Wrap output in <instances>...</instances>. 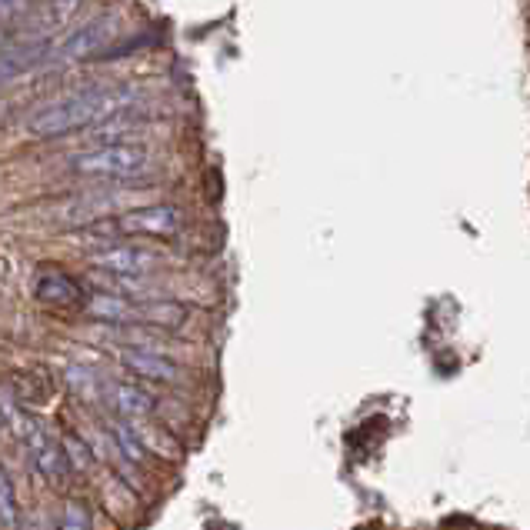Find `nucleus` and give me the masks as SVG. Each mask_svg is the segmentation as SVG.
<instances>
[{
    "mask_svg": "<svg viewBox=\"0 0 530 530\" xmlns=\"http://www.w3.org/2000/svg\"><path fill=\"white\" fill-rule=\"evenodd\" d=\"M107 400H110V407L127 420L147 417L150 410H154V397H150L147 390H140L137 384H110Z\"/></svg>",
    "mask_w": 530,
    "mask_h": 530,
    "instance_id": "11",
    "label": "nucleus"
},
{
    "mask_svg": "<svg viewBox=\"0 0 530 530\" xmlns=\"http://www.w3.org/2000/svg\"><path fill=\"white\" fill-rule=\"evenodd\" d=\"M117 357H120V364H124L130 374H137V377L160 380V384H180V380H184V370H180L174 360L154 354V350L124 347Z\"/></svg>",
    "mask_w": 530,
    "mask_h": 530,
    "instance_id": "10",
    "label": "nucleus"
},
{
    "mask_svg": "<svg viewBox=\"0 0 530 530\" xmlns=\"http://www.w3.org/2000/svg\"><path fill=\"white\" fill-rule=\"evenodd\" d=\"M64 450H67V457H70V467H77V470H87L90 467V450L80 444L77 437H64Z\"/></svg>",
    "mask_w": 530,
    "mask_h": 530,
    "instance_id": "17",
    "label": "nucleus"
},
{
    "mask_svg": "<svg viewBox=\"0 0 530 530\" xmlns=\"http://www.w3.org/2000/svg\"><path fill=\"white\" fill-rule=\"evenodd\" d=\"M47 60H50V40H17L10 47H0V87L30 74V70L47 64Z\"/></svg>",
    "mask_w": 530,
    "mask_h": 530,
    "instance_id": "9",
    "label": "nucleus"
},
{
    "mask_svg": "<svg viewBox=\"0 0 530 530\" xmlns=\"http://www.w3.org/2000/svg\"><path fill=\"white\" fill-rule=\"evenodd\" d=\"M87 314L107 324H130V320H140V304L114 294H94L87 300Z\"/></svg>",
    "mask_w": 530,
    "mask_h": 530,
    "instance_id": "12",
    "label": "nucleus"
},
{
    "mask_svg": "<svg viewBox=\"0 0 530 530\" xmlns=\"http://www.w3.org/2000/svg\"><path fill=\"white\" fill-rule=\"evenodd\" d=\"M0 424H4V417H0Z\"/></svg>",
    "mask_w": 530,
    "mask_h": 530,
    "instance_id": "19",
    "label": "nucleus"
},
{
    "mask_svg": "<svg viewBox=\"0 0 530 530\" xmlns=\"http://www.w3.org/2000/svg\"><path fill=\"white\" fill-rule=\"evenodd\" d=\"M60 530H94V517H90L87 504L80 500H67L64 510H60Z\"/></svg>",
    "mask_w": 530,
    "mask_h": 530,
    "instance_id": "14",
    "label": "nucleus"
},
{
    "mask_svg": "<svg viewBox=\"0 0 530 530\" xmlns=\"http://www.w3.org/2000/svg\"><path fill=\"white\" fill-rule=\"evenodd\" d=\"M120 14H104L97 20H90V24L77 27L74 34H67L64 40H57V44H50V60H57V64H64V60H84L90 54H97V50L110 47L120 34Z\"/></svg>",
    "mask_w": 530,
    "mask_h": 530,
    "instance_id": "3",
    "label": "nucleus"
},
{
    "mask_svg": "<svg viewBox=\"0 0 530 530\" xmlns=\"http://www.w3.org/2000/svg\"><path fill=\"white\" fill-rule=\"evenodd\" d=\"M34 297L50 307H87L84 287L60 267H40V274L34 277Z\"/></svg>",
    "mask_w": 530,
    "mask_h": 530,
    "instance_id": "8",
    "label": "nucleus"
},
{
    "mask_svg": "<svg viewBox=\"0 0 530 530\" xmlns=\"http://www.w3.org/2000/svg\"><path fill=\"white\" fill-rule=\"evenodd\" d=\"M184 320H187V307L174 304V300H150V304H140V324L180 327Z\"/></svg>",
    "mask_w": 530,
    "mask_h": 530,
    "instance_id": "13",
    "label": "nucleus"
},
{
    "mask_svg": "<svg viewBox=\"0 0 530 530\" xmlns=\"http://www.w3.org/2000/svg\"><path fill=\"white\" fill-rule=\"evenodd\" d=\"M20 4H27V0H0V17L14 14V10H17Z\"/></svg>",
    "mask_w": 530,
    "mask_h": 530,
    "instance_id": "18",
    "label": "nucleus"
},
{
    "mask_svg": "<svg viewBox=\"0 0 530 530\" xmlns=\"http://www.w3.org/2000/svg\"><path fill=\"white\" fill-rule=\"evenodd\" d=\"M137 90L134 87H97V90H80V94L57 100L44 110H37L27 120V130L34 137H64L70 130L104 124V120L120 117L124 110L134 107Z\"/></svg>",
    "mask_w": 530,
    "mask_h": 530,
    "instance_id": "1",
    "label": "nucleus"
},
{
    "mask_svg": "<svg viewBox=\"0 0 530 530\" xmlns=\"http://www.w3.org/2000/svg\"><path fill=\"white\" fill-rule=\"evenodd\" d=\"M0 527H7V530L17 527V497H14V484H10L4 467H0Z\"/></svg>",
    "mask_w": 530,
    "mask_h": 530,
    "instance_id": "15",
    "label": "nucleus"
},
{
    "mask_svg": "<svg viewBox=\"0 0 530 530\" xmlns=\"http://www.w3.org/2000/svg\"><path fill=\"white\" fill-rule=\"evenodd\" d=\"M80 7H84V0H44L34 14L20 20L14 34L17 40H50V34L64 30L80 14Z\"/></svg>",
    "mask_w": 530,
    "mask_h": 530,
    "instance_id": "7",
    "label": "nucleus"
},
{
    "mask_svg": "<svg viewBox=\"0 0 530 530\" xmlns=\"http://www.w3.org/2000/svg\"><path fill=\"white\" fill-rule=\"evenodd\" d=\"M114 437H117L120 450H124L130 460H144V457H147V447H144V440L137 437V430L117 424V427H114Z\"/></svg>",
    "mask_w": 530,
    "mask_h": 530,
    "instance_id": "16",
    "label": "nucleus"
},
{
    "mask_svg": "<svg viewBox=\"0 0 530 530\" xmlns=\"http://www.w3.org/2000/svg\"><path fill=\"white\" fill-rule=\"evenodd\" d=\"M20 434H24V447L40 474H44L50 484H64L70 477V470H74L64 450V440H57L40 420H30V417H24V430H20Z\"/></svg>",
    "mask_w": 530,
    "mask_h": 530,
    "instance_id": "4",
    "label": "nucleus"
},
{
    "mask_svg": "<svg viewBox=\"0 0 530 530\" xmlns=\"http://www.w3.org/2000/svg\"><path fill=\"white\" fill-rule=\"evenodd\" d=\"M180 210L170 204H150V207H137L120 214L114 224H97V234H137V237H174L180 230Z\"/></svg>",
    "mask_w": 530,
    "mask_h": 530,
    "instance_id": "5",
    "label": "nucleus"
},
{
    "mask_svg": "<svg viewBox=\"0 0 530 530\" xmlns=\"http://www.w3.org/2000/svg\"><path fill=\"white\" fill-rule=\"evenodd\" d=\"M150 167V154L137 144H100L70 157V170L80 177H137Z\"/></svg>",
    "mask_w": 530,
    "mask_h": 530,
    "instance_id": "2",
    "label": "nucleus"
},
{
    "mask_svg": "<svg viewBox=\"0 0 530 530\" xmlns=\"http://www.w3.org/2000/svg\"><path fill=\"white\" fill-rule=\"evenodd\" d=\"M160 260L164 257L157 250H147L137 244H114L90 254V264L97 270H107V274H120V277H144L154 267H160Z\"/></svg>",
    "mask_w": 530,
    "mask_h": 530,
    "instance_id": "6",
    "label": "nucleus"
}]
</instances>
